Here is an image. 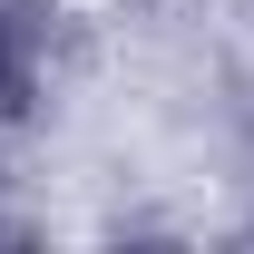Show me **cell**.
<instances>
[{
	"instance_id": "cell-1",
	"label": "cell",
	"mask_w": 254,
	"mask_h": 254,
	"mask_svg": "<svg viewBox=\"0 0 254 254\" xmlns=\"http://www.w3.org/2000/svg\"><path fill=\"white\" fill-rule=\"evenodd\" d=\"M20 88H30V30L0 10V108H20Z\"/></svg>"
}]
</instances>
